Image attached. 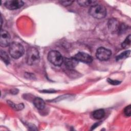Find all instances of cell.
<instances>
[{
    "mask_svg": "<svg viewBox=\"0 0 131 131\" xmlns=\"http://www.w3.org/2000/svg\"><path fill=\"white\" fill-rule=\"evenodd\" d=\"M9 52L13 58L18 59L24 55L25 50L20 43L17 42H13L9 45Z\"/></svg>",
    "mask_w": 131,
    "mask_h": 131,
    "instance_id": "1",
    "label": "cell"
},
{
    "mask_svg": "<svg viewBox=\"0 0 131 131\" xmlns=\"http://www.w3.org/2000/svg\"><path fill=\"white\" fill-rule=\"evenodd\" d=\"M40 60L39 54L37 49L30 47L28 49L26 55V61L28 64L33 66L37 64Z\"/></svg>",
    "mask_w": 131,
    "mask_h": 131,
    "instance_id": "2",
    "label": "cell"
},
{
    "mask_svg": "<svg viewBox=\"0 0 131 131\" xmlns=\"http://www.w3.org/2000/svg\"><path fill=\"white\" fill-rule=\"evenodd\" d=\"M89 13L92 17L95 18L101 19L106 16V10L103 6L96 4L91 7L89 10Z\"/></svg>",
    "mask_w": 131,
    "mask_h": 131,
    "instance_id": "3",
    "label": "cell"
},
{
    "mask_svg": "<svg viewBox=\"0 0 131 131\" xmlns=\"http://www.w3.org/2000/svg\"><path fill=\"white\" fill-rule=\"evenodd\" d=\"M48 60L56 66H60L63 62V58L61 54L57 51L52 50L48 55Z\"/></svg>",
    "mask_w": 131,
    "mask_h": 131,
    "instance_id": "4",
    "label": "cell"
},
{
    "mask_svg": "<svg viewBox=\"0 0 131 131\" xmlns=\"http://www.w3.org/2000/svg\"><path fill=\"white\" fill-rule=\"evenodd\" d=\"M111 55V51L104 47H100L98 48L96 53V57L101 61H106L108 60Z\"/></svg>",
    "mask_w": 131,
    "mask_h": 131,
    "instance_id": "5",
    "label": "cell"
},
{
    "mask_svg": "<svg viewBox=\"0 0 131 131\" xmlns=\"http://www.w3.org/2000/svg\"><path fill=\"white\" fill-rule=\"evenodd\" d=\"M10 35L9 32L5 30H1L0 45L2 47H7L10 45Z\"/></svg>",
    "mask_w": 131,
    "mask_h": 131,
    "instance_id": "6",
    "label": "cell"
},
{
    "mask_svg": "<svg viewBox=\"0 0 131 131\" xmlns=\"http://www.w3.org/2000/svg\"><path fill=\"white\" fill-rule=\"evenodd\" d=\"M24 4L22 1L19 0H9L5 3V7L9 10L17 9L21 7Z\"/></svg>",
    "mask_w": 131,
    "mask_h": 131,
    "instance_id": "7",
    "label": "cell"
},
{
    "mask_svg": "<svg viewBox=\"0 0 131 131\" xmlns=\"http://www.w3.org/2000/svg\"><path fill=\"white\" fill-rule=\"evenodd\" d=\"M78 61H81L85 63H91L93 58L91 56L84 52H78L74 57Z\"/></svg>",
    "mask_w": 131,
    "mask_h": 131,
    "instance_id": "8",
    "label": "cell"
},
{
    "mask_svg": "<svg viewBox=\"0 0 131 131\" xmlns=\"http://www.w3.org/2000/svg\"><path fill=\"white\" fill-rule=\"evenodd\" d=\"M108 26L110 30L113 32H119L122 30V26L120 25L119 22L114 19H111L109 20Z\"/></svg>",
    "mask_w": 131,
    "mask_h": 131,
    "instance_id": "9",
    "label": "cell"
},
{
    "mask_svg": "<svg viewBox=\"0 0 131 131\" xmlns=\"http://www.w3.org/2000/svg\"><path fill=\"white\" fill-rule=\"evenodd\" d=\"M64 64L66 66L67 68L69 69H74L78 64V61L73 57L71 58H66L64 60Z\"/></svg>",
    "mask_w": 131,
    "mask_h": 131,
    "instance_id": "10",
    "label": "cell"
},
{
    "mask_svg": "<svg viewBox=\"0 0 131 131\" xmlns=\"http://www.w3.org/2000/svg\"><path fill=\"white\" fill-rule=\"evenodd\" d=\"M33 104L34 106L38 110H42L45 108V101L40 98L36 97L33 100Z\"/></svg>",
    "mask_w": 131,
    "mask_h": 131,
    "instance_id": "11",
    "label": "cell"
},
{
    "mask_svg": "<svg viewBox=\"0 0 131 131\" xmlns=\"http://www.w3.org/2000/svg\"><path fill=\"white\" fill-rule=\"evenodd\" d=\"M77 3L82 7H92L97 4V1L92 0H80L78 1Z\"/></svg>",
    "mask_w": 131,
    "mask_h": 131,
    "instance_id": "12",
    "label": "cell"
},
{
    "mask_svg": "<svg viewBox=\"0 0 131 131\" xmlns=\"http://www.w3.org/2000/svg\"><path fill=\"white\" fill-rule=\"evenodd\" d=\"M105 115V112L103 109H98L94 112L92 114V116L94 118L96 119H100L103 118Z\"/></svg>",
    "mask_w": 131,
    "mask_h": 131,
    "instance_id": "13",
    "label": "cell"
},
{
    "mask_svg": "<svg viewBox=\"0 0 131 131\" xmlns=\"http://www.w3.org/2000/svg\"><path fill=\"white\" fill-rule=\"evenodd\" d=\"M0 55H1V59L6 64H8L10 63V58L9 57L8 55L7 54V53L1 50V52H0Z\"/></svg>",
    "mask_w": 131,
    "mask_h": 131,
    "instance_id": "14",
    "label": "cell"
},
{
    "mask_svg": "<svg viewBox=\"0 0 131 131\" xmlns=\"http://www.w3.org/2000/svg\"><path fill=\"white\" fill-rule=\"evenodd\" d=\"M8 103L12 108L16 111L21 110L24 107V105L23 103H20L16 105L15 104H14L12 102H11L10 101H8Z\"/></svg>",
    "mask_w": 131,
    "mask_h": 131,
    "instance_id": "15",
    "label": "cell"
},
{
    "mask_svg": "<svg viewBox=\"0 0 131 131\" xmlns=\"http://www.w3.org/2000/svg\"><path fill=\"white\" fill-rule=\"evenodd\" d=\"M130 45V35H129L122 43L121 46L124 49H126L129 47Z\"/></svg>",
    "mask_w": 131,
    "mask_h": 131,
    "instance_id": "16",
    "label": "cell"
},
{
    "mask_svg": "<svg viewBox=\"0 0 131 131\" xmlns=\"http://www.w3.org/2000/svg\"><path fill=\"white\" fill-rule=\"evenodd\" d=\"M129 54H130V51L129 50L123 52L121 53L120 55H119L118 56H117L116 57V60H119L123 59L124 58L127 57L129 55Z\"/></svg>",
    "mask_w": 131,
    "mask_h": 131,
    "instance_id": "17",
    "label": "cell"
},
{
    "mask_svg": "<svg viewBox=\"0 0 131 131\" xmlns=\"http://www.w3.org/2000/svg\"><path fill=\"white\" fill-rule=\"evenodd\" d=\"M124 114L127 117L130 116V115H131L130 105H129L125 107V108L124 109Z\"/></svg>",
    "mask_w": 131,
    "mask_h": 131,
    "instance_id": "18",
    "label": "cell"
},
{
    "mask_svg": "<svg viewBox=\"0 0 131 131\" xmlns=\"http://www.w3.org/2000/svg\"><path fill=\"white\" fill-rule=\"evenodd\" d=\"M73 2H74V1H61L59 2V3L61 4V5H62L64 6H66V7L71 5Z\"/></svg>",
    "mask_w": 131,
    "mask_h": 131,
    "instance_id": "19",
    "label": "cell"
},
{
    "mask_svg": "<svg viewBox=\"0 0 131 131\" xmlns=\"http://www.w3.org/2000/svg\"><path fill=\"white\" fill-rule=\"evenodd\" d=\"M107 80L109 83H110L112 85H117V84H119V83H120V81L116 80H113L110 78L107 79Z\"/></svg>",
    "mask_w": 131,
    "mask_h": 131,
    "instance_id": "20",
    "label": "cell"
}]
</instances>
